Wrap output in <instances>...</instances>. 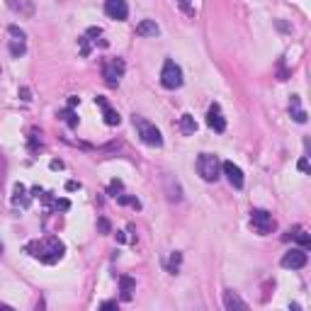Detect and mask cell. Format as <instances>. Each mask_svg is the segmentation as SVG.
Wrapping results in <instances>:
<instances>
[{
	"instance_id": "cell-21",
	"label": "cell",
	"mask_w": 311,
	"mask_h": 311,
	"mask_svg": "<svg viewBox=\"0 0 311 311\" xmlns=\"http://www.w3.org/2000/svg\"><path fill=\"white\" fill-rule=\"evenodd\" d=\"M27 51V44H24V39H15L12 37V42H10V54L15 56V58H20V56Z\"/></svg>"
},
{
	"instance_id": "cell-26",
	"label": "cell",
	"mask_w": 311,
	"mask_h": 311,
	"mask_svg": "<svg viewBox=\"0 0 311 311\" xmlns=\"http://www.w3.org/2000/svg\"><path fill=\"white\" fill-rule=\"evenodd\" d=\"M98 229H100V233H110V231H112L110 222H107L105 216H100V219H98Z\"/></svg>"
},
{
	"instance_id": "cell-14",
	"label": "cell",
	"mask_w": 311,
	"mask_h": 311,
	"mask_svg": "<svg viewBox=\"0 0 311 311\" xmlns=\"http://www.w3.org/2000/svg\"><path fill=\"white\" fill-rule=\"evenodd\" d=\"M158 32H161V29H158L156 20H144V22H139V27H136V34H139V37H156Z\"/></svg>"
},
{
	"instance_id": "cell-9",
	"label": "cell",
	"mask_w": 311,
	"mask_h": 311,
	"mask_svg": "<svg viewBox=\"0 0 311 311\" xmlns=\"http://www.w3.org/2000/svg\"><path fill=\"white\" fill-rule=\"evenodd\" d=\"M95 105H98V107L102 110V117H105V124H107V127H119V122H122L119 112H114V110H112V107H110V102L105 100L102 95H98V98H95Z\"/></svg>"
},
{
	"instance_id": "cell-18",
	"label": "cell",
	"mask_w": 311,
	"mask_h": 311,
	"mask_svg": "<svg viewBox=\"0 0 311 311\" xmlns=\"http://www.w3.org/2000/svg\"><path fill=\"white\" fill-rule=\"evenodd\" d=\"M180 132L182 134H195L197 132V122H195V117H192V114H182V117H180Z\"/></svg>"
},
{
	"instance_id": "cell-10",
	"label": "cell",
	"mask_w": 311,
	"mask_h": 311,
	"mask_svg": "<svg viewBox=\"0 0 311 311\" xmlns=\"http://www.w3.org/2000/svg\"><path fill=\"white\" fill-rule=\"evenodd\" d=\"M207 124H209V129H214L216 134H222L226 132V119H224V114H222V107L214 102L209 107V112H207Z\"/></svg>"
},
{
	"instance_id": "cell-3",
	"label": "cell",
	"mask_w": 311,
	"mask_h": 311,
	"mask_svg": "<svg viewBox=\"0 0 311 311\" xmlns=\"http://www.w3.org/2000/svg\"><path fill=\"white\" fill-rule=\"evenodd\" d=\"M197 173L202 175V180L207 182H216L222 175V163L214 153H200L197 156Z\"/></svg>"
},
{
	"instance_id": "cell-4",
	"label": "cell",
	"mask_w": 311,
	"mask_h": 311,
	"mask_svg": "<svg viewBox=\"0 0 311 311\" xmlns=\"http://www.w3.org/2000/svg\"><path fill=\"white\" fill-rule=\"evenodd\" d=\"M161 85L166 90H178L182 85V68L173 61V58H168L166 64H163V71H161Z\"/></svg>"
},
{
	"instance_id": "cell-19",
	"label": "cell",
	"mask_w": 311,
	"mask_h": 311,
	"mask_svg": "<svg viewBox=\"0 0 311 311\" xmlns=\"http://www.w3.org/2000/svg\"><path fill=\"white\" fill-rule=\"evenodd\" d=\"M58 117H61V119H64V122H66L71 129H76V127H78V114H76V110H73V107H66V110H61V112H58Z\"/></svg>"
},
{
	"instance_id": "cell-1",
	"label": "cell",
	"mask_w": 311,
	"mask_h": 311,
	"mask_svg": "<svg viewBox=\"0 0 311 311\" xmlns=\"http://www.w3.org/2000/svg\"><path fill=\"white\" fill-rule=\"evenodd\" d=\"M24 251H27L32 258L46 263V265H54V263H58V260L64 258L66 245H64V241H58L56 236H49V238H42V241H32V243H27L24 245Z\"/></svg>"
},
{
	"instance_id": "cell-11",
	"label": "cell",
	"mask_w": 311,
	"mask_h": 311,
	"mask_svg": "<svg viewBox=\"0 0 311 311\" xmlns=\"http://www.w3.org/2000/svg\"><path fill=\"white\" fill-rule=\"evenodd\" d=\"M222 170H224V175L229 178V182H231L236 190L243 188V182H245V180H243V170H241L238 166H233L231 161H226V163H222Z\"/></svg>"
},
{
	"instance_id": "cell-23",
	"label": "cell",
	"mask_w": 311,
	"mask_h": 311,
	"mask_svg": "<svg viewBox=\"0 0 311 311\" xmlns=\"http://www.w3.org/2000/svg\"><path fill=\"white\" fill-rule=\"evenodd\" d=\"M175 3H178V5H180V10L185 12L188 17H195V5H192L190 0H175Z\"/></svg>"
},
{
	"instance_id": "cell-32",
	"label": "cell",
	"mask_w": 311,
	"mask_h": 311,
	"mask_svg": "<svg viewBox=\"0 0 311 311\" xmlns=\"http://www.w3.org/2000/svg\"><path fill=\"white\" fill-rule=\"evenodd\" d=\"M80 188V182H76V180H68L66 182V190H78Z\"/></svg>"
},
{
	"instance_id": "cell-24",
	"label": "cell",
	"mask_w": 311,
	"mask_h": 311,
	"mask_svg": "<svg viewBox=\"0 0 311 311\" xmlns=\"http://www.w3.org/2000/svg\"><path fill=\"white\" fill-rule=\"evenodd\" d=\"M119 192H122V180H112L110 182V195L112 197H117Z\"/></svg>"
},
{
	"instance_id": "cell-20",
	"label": "cell",
	"mask_w": 311,
	"mask_h": 311,
	"mask_svg": "<svg viewBox=\"0 0 311 311\" xmlns=\"http://www.w3.org/2000/svg\"><path fill=\"white\" fill-rule=\"evenodd\" d=\"M168 200L170 202H180L182 200V190H180V185L175 182V188H173V178H168Z\"/></svg>"
},
{
	"instance_id": "cell-8",
	"label": "cell",
	"mask_w": 311,
	"mask_h": 311,
	"mask_svg": "<svg viewBox=\"0 0 311 311\" xmlns=\"http://www.w3.org/2000/svg\"><path fill=\"white\" fill-rule=\"evenodd\" d=\"M105 12H107V17L122 22L129 15V5H127V0H105Z\"/></svg>"
},
{
	"instance_id": "cell-22",
	"label": "cell",
	"mask_w": 311,
	"mask_h": 311,
	"mask_svg": "<svg viewBox=\"0 0 311 311\" xmlns=\"http://www.w3.org/2000/svg\"><path fill=\"white\" fill-rule=\"evenodd\" d=\"M114 200L119 202V204H132L134 209H141V202L136 200V197H129V195H117Z\"/></svg>"
},
{
	"instance_id": "cell-31",
	"label": "cell",
	"mask_w": 311,
	"mask_h": 311,
	"mask_svg": "<svg viewBox=\"0 0 311 311\" xmlns=\"http://www.w3.org/2000/svg\"><path fill=\"white\" fill-rule=\"evenodd\" d=\"M100 34H102L100 27H90L88 32H85V37H100Z\"/></svg>"
},
{
	"instance_id": "cell-35",
	"label": "cell",
	"mask_w": 311,
	"mask_h": 311,
	"mask_svg": "<svg viewBox=\"0 0 311 311\" xmlns=\"http://www.w3.org/2000/svg\"><path fill=\"white\" fill-rule=\"evenodd\" d=\"M78 102H80V100H78L76 95H73V98H68V107H73V110H76V105H78Z\"/></svg>"
},
{
	"instance_id": "cell-34",
	"label": "cell",
	"mask_w": 311,
	"mask_h": 311,
	"mask_svg": "<svg viewBox=\"0 0 311 311\" xmlns=\"http://www.w3.org/2000/svg\"><path fill=\"white\" fill-rule=\"evenodd\" d=\"M64 168V161H51V170H61Z\"/></svg>"
},
{
	"instance_id": "cell-36",
	"label": "cell",
	"mask_w": 311,
	"mask_h": 311,
	"mask_svg": "<svg viewBox=\"0 0 311 311\" xmlns=\"http://www.w3.org/2000/svg\"><path fill=\"white\" fill-rule=\"evenodd\" d=\"M0 253H3V243H0Z\"/></svg>"
},
{
	"instance_id": "cell-17",
	"label": "cell",
	"mask_w": 311,
	"mask_h": 311,
	"mask_svg": "<svg viewBox=\"0 0 311 311\" xmlns=\"http://www.w3.org/2000/svg\"><path fill=\"white\" fill-rule=\"evenodd\" d=\"M285 238H297V241L301 243V248H309V245H311V236L304 231V229H299V226H297L294 231H289Z\"/></svg>"
},
{
	"instance_id": "cell-13",
	"label": "cell",
	"mask_w": 311,
	"mask_h": 311,
	"mask_svg": "<svg viewBox=\"0 0 311 311\" xmlns=\"http://www.w3.org/2000/svg\"><path fill=\"white\" fill-rule=\"evenodd\" d=\"M12 204H20V207H29V197H27V188L22 182H17L12 190Z\"/></svg>"
},
{
	"instance_id": "cell-5",
	"label": "cell",
	"mask_w": 311,
	"mask_h": 311,
	"mask_svg": "<svg viewBox=\"0 0 311 311\" xmlns=\"http://www.w3.org/2000/svg\"><path fill=\"white\" fill-rule=\"evenodd\" d=\"M124 71H127V64H124L122 58H112L107 61L105 66H102V78H105V83L110 85V88H117L119 85V80H122Z\"/></svg>"
},
{
	"instance_id": "cell-2",
	"label": "cell",
	"mask_w": 311,
	"mask_h": 311,
	"mask_svg": "<svg viewBox=\"0 0 311 311\" xmlns=\"http://www.w3.org/2000/svg\"><path fill=\"white\" fill-rule=\"evenodd\" d=\"M134 127H136V132H139V139H141L146 146H156V148L163 146V136H161V132H158L156 124H151L148 119L134 114Z\"/></svg>"
},
{
	"instance_id": "cell-16",
	"label": "cell",
	"mask_w": 311,
	"mask_h": 311,
	"mask_svg": "<svg viewBox=\"0 0 311 311\" xmlns=\"http://www.w3.org/2000/svg\"><path fill=\"white\" fill-rule=\"evenodd\" d=\"M292 117H294V122H299V124H304L306 122V112L301 110L299 107V95H292Z\"/></svg>"
},
{
	"instance_id": "cell-25",
	"label": "cell",
	"mask_w": 311,
	"mask_h": 311,
	"mask_svg": "<svg viewBox=\"0 0 311 311\" xmlns=\"http://www.w3.org/2000/svg\"><path fill=\"white\" fill-rule=\"evenodd\" d=\"M78 44H80V56H88V54H90L88 37H80V39H78Z\"/></svg>"
},
{
	"instance_id": "cell-28",
	"label": "cell",
	"mask_w": 311,
	"mask_h": 311,
	"mask_svg": "<svg viewBox=\"0 0 311 311\" xmlns=\"http://www.w3.org/2000/svg\"><path fill=\"white\" fill-rule=\"evenodd\" d=\"M8 32H10L15 39H24V32L20 29V27H17V24H10V29H8Z\"/></svg>"
},
{
	"instance_id": "cell-7",
	"label": "cell",
	"mask_w": 311,
	"mask_h": 311,
	"mask_svg": "<svg viewBox=\"0 0 311 311\" xmlns=\"http://www.w3.org/2000/svg\"><path fill=\"white\" fill-rule=\"evenodd\" d=\"M279 263H282V267H287V270H301V267H306V263H309L306 248H292V251H287L282 256Z\"/></svg>"
},
{
	"instance_id": "cell-30",
	"label": "cell",
	"mask_w": 311,
	"mask_h": 311,
	"mask_svg": "<svg viewBox=\"0 0 311 311\" xmlns=\"http://www.w3.org/2000/svg\"><path fill=\"white\" fill-rule=\"evenodd\" d=\"M297 168H299L301 173H306V170H309V161H306V158H299V163H297Z\"/></svg>"
},
{
	"instance_id": "cell-6",
	"label": "cell",
	"mask_w": 311,
	"mask_h": 311,
	"mask_svg": "<svg viewBox=\"0 0 311 311\" xmlns=\"http://www.w3.org/2000/svg\"><path fill=\"white\" fill-rule=\"evenodd\" d=\"M251 224H253V229H256L260 236H267V233L275 229V219H272V214L267 209H253L251 211Z\"/></svg>"
},
{
	"instance_id": "cell-33",
	"label": "cell",
	"mask_w": 311,
	"mask_h": 311,
	"mask_svg": "<svg viewBox=\"0 0 311 311\" xmlns=\"http://www.w3.org/2000/svg\"><path fill=\"white\" fill-rule=\"evenodd\" d=\"M102 309H117V301H102Z\"/></svg>"
},
{
	"instance_id": "cell-15",
	"label": "cell",
	"mask_w": 311,
	"mask_h": 311,
	"mask_svg": "<svg viewBox=\"0 0 311 311\" xmlns=\"http://www.w3.org/2000/svg\"><path fill=\"white\" fill-rule=\"evenodd\" d=\"M134 287H136V282H134L129 275H122L119 277V289H122V301H129L132 299V292Z\"/></svg>"
},
{
	"instance_id": "cell-27",
	"label": "cell",
	"mask_w": 311,
	"mask_h": 311,
	"mask_svg": "<svg viewBox=\"0 0 311 311\" xmlns=\"http://www.w3.org/2000/svg\"><path fill=\"white\" fill-rule=\"evenodd\" d=\"M180 260H182V256H180V253H173V258H170V272H175V270H178Z\"/></svg>"
},
{
	"instance_id": "cell-29",
	"label": "cell",
	"mask_w": 311,
	"mask_h": 311,
	"mask_svg": "<svg viewBox=\"0 0 311 311\" xmlns=\"http://www.w3.org/2000/svg\"><path fill=\"white\" fill-rule=\"evenodd\" d=\"M20 98H22L24 102L32 100V92H29V88H20Z\"/></svg>"
},
{
	"instance_id": "cell-12",
	"label": "cell",
	"mask_w": 311,
	"mask_h": 311,
	"mask_svg": "<svg viewBox=\"0 0 311 311\" xmlns=\"http://www.w3.org/2000/svg\"><path fill=\"white\" fill-rule=\"evenodd\" d=\"M224 306L229 311H245L248 309V304H245L233 289H226V292H224Z\"/></svg>"
}]
</instances>
